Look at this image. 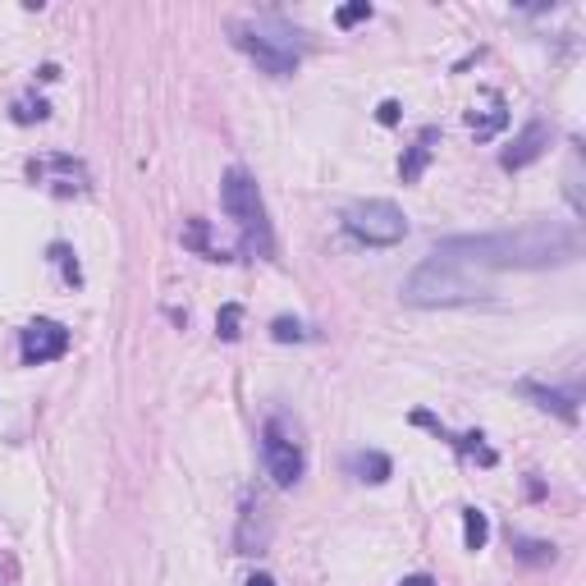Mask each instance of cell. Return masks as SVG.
Returning <instances> with one entry per match:
<instances>
[{"label":"cell","instance_id":"obj_1","mask_svg":"<svg viewBox=\"0 0 586 586\" xmlns=\"http://www.w3.org/2000/svg\"><path fill=\"white\" fill-rule=\"evenodd\" d=\"M435 252L458 257L477 271H545V266H564L582 252L577 234L554 220H536V225L500 229V234H458L445 239Z\"/></svg>","mask_w":586,"mask_h":586},{"label":"cell","instance_id":"obj_2","mask_svg":"<svg viewBox=\"0 0 586 586\" xmlns=\"http://www.w3.org/2000/svg\"><path fill=\"white\" fill-rule=\"evenodd\" d=\"M481 298H490V280L477 266L445 257V252H431L403 284V303L413 307H463L481 303Z\"/></svg>","mask_w":586,"mask_h":586},{"label":"cell","instance_id":"obj_3","mask_svg":"<svg viewBox=\"0 0 586 586\" xmlns=\"http://www.w3.org/2000/svg\"><path fill=\"white\" fill-rule=\"evenodd\" d=\"M220 202H225L229 220L243 229V248L257 252V257H271L275 239H271V220H266V202H261V188L248 170H229L225 184H220Z\"/></svg>","mask_w":586,"mask_h":586},{"label":"cell","instance_id":"obj_4","mask_svg":"<svg viewBox=\"0 0 586 586\" xmlns=\"http://www.w3.org/2000/svg\"><path fill=\"white\" fill-rule=\"evenodd\" d=\"M344 229L348 239L367 243V248H394V243L408 239V216L385 197H371V202L344 211Z\"/></svg>","mask_w":586,"mask_h":586},{"label":"cell","instance_id":"obj_5","mask_svg":"<svg viewBox=\"0 0 586 586\" xmlns=\"http://www.w3.org/2000/svg\"><path fill=\"white\" fill-rule=\"evenodd\" d=\"M229 33H234V46H239L248 60H257L271 78H289L293 69H298V42H293V33H284V28L266 33L261 23H234Z\"/></svg>","mask_w":586,"mask_h":586},{"label":"cell","instance_id":"obj_6","mask_svg":"<svg viewBox=\"0 0 586 586\" xmlns=\"http://www.w3.org/2000/svg\"><path fill=\"white\" fill-rule=\"evenodd\" d=\"M261 458H266V472H271L275 486H298L303 477V445H298V435L289 431V422L271 417L266 431H261Z\"/></svg>","mask_w":586,"mask_h":586},{"label":"cell","instance_id":"obj_7","mask_svg":"<svg viewBox=\"0 0 586 586\" xmlns=\"http://www.w3.org/2000/svg\"><path fill=\"white\" fill-rule=\"evenodd\" d=\"M28 179H33L37 188H46V193H55V197L87 193V170H83V161H74V156H42V161L28 165Z\"/></svg>","mask_w":586,"mask_h":586},{"label":"cell","instance_id":"obj_8","mask_svg":"<svg viewBox=\"0 0 586 586\" xmlns=\"http://www.w3.org/2000/svg\"><path fill=\"white\" fill-rule=\"evenodd\" d=\"M19 348L28 367H42V362H55L69 353V330L60 321H33V326H23Z\"/></svg>","mask_w":586,"mask_h":586},{"label":"cell","instance_id":"obj_9","mask_svg":"<svg viewBox=\"0 0 586 586\" xmlns=\"http://www.w3.org/2000/svg\"><path fill=\"white\" fill-rule=\"evenodd\" d=\"M550 138H554V133H550V124H545V120H532L527 129L518 133V138H513V147H509V152L500 156V165H504V170H522V165L541 161V156H545V147H550Z\"/></svg>","mask_w":586,"mask_h":586},{"label":"cell","instance_id":"obj_10","mask_svg":"<svg viewBox=\"0 0 586 586\" xmlns=\"http://www.w3.org/2000/svg\"><path fill=\"white\" fill-rule=\"evenodd\" d=\"M504 124H509V110H504L500 97H490V106H481V110H467V129L477 133V142H490Z\"/></svg>","mask_w":586,"mask_h":586},{"label":"cell","instance_id":"obj_11","mask_svg":"<svg viewBox=\"0 0 586 586\" xmlns=\"http://www.w3.org/2000/svg\"><path fill=\"white\" fill-rule=\"evenodd\" d=\"M522 394H532L536 408H545V413H559L564 422H577V394L545 390V385H536V380H527V385H522Z\"/></svg>","mask_w":586,"mask_h":586},{"label":"cell","instance_id":"obj_12","mask_svg":"<svg viewBox=\"0 0 586 586\" xmlns=\"http://www.w3.org/2000/svg\"><path fill=\"white\" fill-rule=\"evenodd\" d=\"M435 142H440V133H435V129H426L422 138L413 142V152H408V156H403V161H399V174H403V184H417V179H422L426 161H431V152H435Z\"/></svg>","mask_w":586,"mask_h":586},{"label":"cell","instance_id":"obj_13","mask_svg":"<svg viewBox=\"0 0 586 586\" xmlns=\"http://www.w3.org/2000/svg\"><path fill=\"white\" fill-rule=\"evenodd\" d=\"M348 467L358 472V481H371V486H380V481L390 477V458L376 454V449H367V454H353V458H348Z\"/></svg>","mask_w":586,"mask_h":586},{"label":"cell","instance_id":"obj_14","mask_svg":"<svg viewBox=\"0 0 586 586\" xmlns=\"http://www.w3.org/2000/svg\"><path fill=\"white\" fill-rule=\"evenodd\" d=\"M486 541H490L486 513H481V509H463V545L477 554V550H486Z\"/></svg>","mask_w":586,"mask_h":586},{"label":"cell","instance_id":"obj_15","mask_svg":"<svg viewBox=\"0 0 586 586\" xmlns=\"http://www.w3.org/2000/svg\"><path fill=\"white\" fill-rule=\"evenodd\" d=\"M239 326H243V307L239 303H225L216 316V335L220 339H239Z\"/></svg>","mask_w":586,"mask_h":586},{"label":"cell","instance_id":"obj_16","mask_svg":"<svg viewBox=\"0 0 586 586\" xmlns=\"http://www.w3.org/2000/svg\"><path fill=\"white\" fill-rule=\"evenodd\" d=\"M271 335L280 339V344H293V339H307V330H303V321H293V316H275Z\"/></svg>","mask_w":586,"mask_h":586},{"label":"cell","instance_id":"obj_17","mask_svg":"<svg viewBox=\"0 0 586 586\" xmlns=\"http://www.w3.org/2000/svg\"><path fill=\"white\" fill-rule=\"evenodd\" d=\"M51 261L60 266V271H65V280H69V284L83 280V275H78V261H69V248H65V243H55V248H51Z\"/></svg>","mask_w":586,"mask_h":586},{"label":"cell","instance_id":"obj_18","mask_svg":"<svg viewBox=\"0 0 586 586\" xmlns=\"http://www.w3.org/2000/svg\"><path fill=\"white\" fill-rule=\"evenodd\" d=\"M362 19H371V5H367V0H358V5H344V10L335 14L339 28H353V23H362Z\"/></svg>","mask_w":586,"mask_h":586},{"label":"cell","instance_id":"obj_19","mask_svg":"<svg viewBox=\"0 0 586 586\" xmlns=\"http://www.w3.org/2000/svg\"><path fill=\"white\" fill-rule=\"evenodd\" d=\"M14 120L19 124H33V120H46V101H19V110H14Z\"/></svg>","mask_w":586,"mask_h":586},{"label":"cell","instance_id":"obj_20","mask_svg":"<svg viewBox=\"0 0 586 586\" xmlns=\"http://www.w3.org/2000/svg\"><path fill=\"white\" fill-rule=\"evenodd\" d=\"M399 120V101H385V106H380V124H394Z\"/></svg>","mask_w":586,"mask_h":586},{"label":"cell","instance_id":"obj_21","mask_svg":"<svg viewBox=\"0 0 586 586\" xmlns=\"http://www.w3.org/2000/svg\"><path fill=\"white\" fill-rule=\"evenodd\" d=\"M399 586H435V582H431V577H426V573H413V577H403Z\"/></svg>","mask_w":586,"mask_h":586},{"label":"cell","instance_id":"obj_22","mask_svg":"<svg viewBox=\"0 0 586 586\" xmlns=\"http://www.w3.org/2000/svg\"><path fill=\"white\" fill-rule=\"evenodd\" d=\"M248 586H275V577H266V573H257V577H248Z\"/></svg>","mask_w":586,"mask_h":586}]
</instances>
